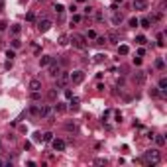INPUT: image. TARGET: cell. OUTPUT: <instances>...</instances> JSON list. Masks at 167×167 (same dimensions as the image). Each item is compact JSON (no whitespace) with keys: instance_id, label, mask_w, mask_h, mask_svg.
Wrapping results in <instances>:
<instances>
[{"instance_id":"28","label":"cell","mask_w":167,"mask_h":167,"mask_svg":"<svg viewBox=\"0 0 167 167\" xmlns=\"http://www.w3.org/2000/svg\"><path fill=\"white\" fill-rule=\"evenodd\" d=\"M51 140H53V134H51V132H45L43 134V142H51Z\"/></svg>"},{"instance_id":"44","label":"cell","mask_w":167,"mask_h":167,"mask_svg":"<svg viewBox=\"0 0 167 167\" xmlns=\"http://www.w3.org/2000/svg\"><path fill=\"white\" fill-rule=\"evenodd\" d=\"M87 37H90V39H94V37H96V33H94V32H92V30H90V32H89V35H87Z\"/></svg>"},{"instance_id":"24","label":"cell","mask_w":167,"mask_h":167,"mask_svg":"<svg viewBox=\"0 0 167 167\" xmlns=\"http://www.w3.org/2000/svg\"><path fill=\"white\" fill-rule=\"evenodd\" d=\"M39 108H41V106H32V108H30V114H32V116H39Z\"/></svg>"},{"instance_id":"20","label":"cell","mask_w":167,"mask_h":167,"mask_svg":"<svg viewBox=\"0 0 167 167\" xmlns=\"http://www.w3.org/2000/svg\"><path fill=\"white\" fill-rule=\"evenodd\" d=\"M53 10H55L57 14H63V12H65V6H63V4H59V2H57L55 6H53Z\"/></svg>"},{"instance_id":"9","label":"cell","mask_w":167,"mask_h":167,"mask_svg":"<svg viewBox=\"0 0 167 167\" xmlns=\"http://www.w3.org/2000/svg\"><path fill=\"white\" fill-rule=\"evenodd\" d=\"M51 145H53L55 151H65V147H67V144L63 140H51Z\"/></svg>"},{"instance_id":"40","label":"cell","mask_w":167,"mask_h":167,"mask_svg":"<svg viewBox=\"0 0 167 167\" xmlns=\"http://www.w3.org/2000/svg\"><path fill=\"white\" fill-rule=\"evenodd\" d=\"M26 18H28V22H33V20H35V16H33V12H30V14H28Z\"/></svg>"},{"instance_id":"17","label":"cell","mask_w":167,"mask_h":167,"mask_svg":"<svg viewBox=\"0 0 167 167\" xmlns=\"http://www.w3.org/2000/svg\"><path fill=\"white\" fill-rule=\"evenodd\" d=\"M53 110H55V112H61V114H63V112H67V106L63 104V102H57V104H55V108H53Z\"/></svg>"},{"instance_id":"33","label":"cell","mask_w":167,"mask_h":167,"mask_svg":"<svg viewBox=\"0 0 167 167\" xmlns=\"http://www.w3.org/2000/svg\"><path fill=\"white\" fill-rule=\"evenodd\" d=\"M33 136H35V138H33V140H35V142H43V134L35 132V134H33Z\"/></svg>"},{"instance_id":"38","label":"cell","mask_w":167,"mask_h":167,"mask_svg":"<svg viewBox=\"0 0 167 167\" xmlns=\"http://www.w3.org/2000/svg\"><path fill=\"white\" fill-rule=\"evenodd\" d=\"M47 98H49V100H55L57 98V92H55V90H51V92L47 94Z\"/></svg>"},{"instance_id":"27","label":"cell","mask_w":167,"mask_h":167,"mask_svg":"<svg viewBox=\"0 0 167 167\" xmlns=\"http://www.w3.org/2000/svg\"><path fill=\"white\" fill-rule=\"evenodd\" d=\"M136 43H140V45H144V43H147V39H145L144 35H138V37H136Z\"/></svg>"},{"instance_id":"22","label":"cell","mask_w":167,"mask_h":167,"mask_svg":"<svg viewBox=\"0 0 167 167\" xmlns=\"http://www.w3.org/2000/svg\"><path fill=\"white\" fill-rule=\"evenodd\" d=\"M20 45H22V41H20L18 37H14V39H12V49H20Z\"/></svg>"},{"instance_id":"35","label":"cell","mask_w":167,"mask_h":167,"mask_svg":"<svg viewBox=\"0 0 167 167\" xmlns=\"http://www.w3.org/2000/svg\"><path fill=\"white\" fill-rule=\"evenodd\" d=\"M104 57H106V55H102V53L94 55V63H100V61H104Z\"/></svg>"},{"instance_id":"23","label":"cell","mask_w":167,"mask_h":167,"mask_svg":"<svg viewBox=\"0 0 167 167\" xmlns=\"http://www.w3.org/2000/svg\"><path fill=\"white\" fill-rule=\"evenodd\" d=\"M67 43H69V35H65V33H63V35L59 37V45H67Z\"/></svg>"},{"instance_id":"15","label":"cell","mask_w":167,"mask_h":167,"mask_svg":"<svg viewBox=\"0 0 167 167\" xmlns=\"http://www.w3.org/2000/svg\"><path fill=\"white\" fill-rule=\"evenodd\" d=\"M157 89L161 90V92H165V90H167V79H165V77L159 79V87H157Z\"/></svg>"},{"instance_id":"18","label":"cell","mask_w":167,"mask_h":167,"mask_svg":"<svg viewBox=\"0 0 167 167\" xmlns=\"http://www.w3.org/2000/svg\"><path fill=\"white\" fill-rule=\"evenodd\" d=\"M30 98H32V100H35V102H37V100H41V92H39V90H32Z\"/></svg>"},{"instance_id":"43","label":"cell","mask_w":167,"mask_h":167,"mask_svg":"<svg viewBox=\"0 0 167 167\" xmlns=\"http://www.w3.org/2000/svg\"><path fill=\"white\" fill-rule=\"evenodd\" d=\"M138 55H140V57L145 55V49H144V47H140V49H138Z\"/></svg>"},{"instance_id":"30","label":"cell","mask_w":167,"mask_h":167,"mask_svg":"<svg viewBox=\"0 0 167 167\" xmlns=\"http://www.w3.org/2000/svg\"><path fill=\"white\" fill-rule=\"evenodd\" d=\"M94 165H106V159H102V157H96V159H94Z\"/></svg>"},{"instance_id":"26","label":"cell","mask_w":167,"mask_h":167,"mask_svg":"<svg viewBox=\"0 0 167 167\" xmlns=\"http://www.w3.org/2000/svg\"><path fill=\"white\" fill-rule=\"evenodd\" d=\"M155 144L157 145H165V138H163V136H155Z\"/></svg>"},{"instance_id":"16","label":"cell","mask_w":167,"mask_h":167,"mask_svg":"<svg viewBox=\"0 0 167 167\" xmlns=\"http://www.w3.org/2000/svg\"><path fill=\"white\" fill-rule=\"evenodd\" d=\"M118 53H120V55H128V53H130V47H128V45H118Z\"/></svg>"},{"instance_id":"36","label":"cell","mask_w":167,"mask_h":167,"mask_svg":"<svg viewBox=\"0 0 167 167\" xmlns=\"http://www.w3.org/2000/svg\"><path fill=\"white\" fill-rule=\"evenodd\" d=\"M94 20H96V22H102V20H104L102 12H96V14H94Z\"/></svg>"},{"instance_id":"42","label":"cell","mask_w":167,"mask_h":167,"mask_svg":"<svg viewBox=\"0 0 167 167\" xmlns=\"http://www.w3.org/2000/svg\"><path fill=\"white\" fill-rule=\"evenodd\" d=\"M85 14H87V16H90V14H92V8H90V6H87V8H85Z\"/></svg>"},{"instance_id":"10","label":"cell","mask_w":167,"mask_h":167,"mask_svg":"<svg viewBox=\"0 0 167 167\" xmlns=\"http://www.w3.org/2000/svg\"><path fill=\"white\" fill-rule=\"evenodd\" d=\"M106 41H110V43H118L120 41V37H118V33L114 32V30H108V33H106Z\"/></svg>"},{"instance_id":"12","label":"cell","mask_w":167,"mask_h":167,"mask_svg":"<svg viewBox=\"0 0 167 167\" xmlns=\"http://www.w3.org/2000/svg\"><path fill=\"white\" fill-rule=\"evenodd\" d=\"M28 87H30V90H41V81L39 79H32Z\"/></svg>"},{"instance_id":"4","label":"cell","mask_w":167,"mask_h":167,"mask_svg":"<svg viewBox=\"0 0 167 167\" xmlns=\"http://www.w3.org/2000/svg\"><path fill=\"white\" fill-rule=\"evenodd\" d=\"M61 71H63V69H61V65L57 63L55 59H53V61H51V63L47 65V73H49V77H57V75L61 73Z\"/></svg>"},{"instance_id":"41","label":"cell","mask_w":167,"mask_h":167,"mask_svg":"<svg viewBox=\"0 0 167 167\" xmlns=\"http://www.w3.org/2000/svg\"><path fill=\"white\" fill-rule=\"evenodd\" d=\"M134 65H142V59L140 57H134Z\"/></svg>"},{"instance_id":"2","label":"cell","mask_w":167,"mask_h":167,"mask_svg":"<svg viewBox=\"0 0 167 167\" xmlns=\"http://www.w3.org/2000/svg\"><path fill=\"white\" fill-rule=\"evenodd\" d=\"M69 39H71L73 47H77V49H87V39H85L83 35H79V33H73Z\"/></svg>"},{"instance_id":"5","label":"cell","mask_w":167,"mask_h":167,"mask_svg":"<svg viewBox=\"0 0 167 167\" xmlns=\"http://www.w3.org/2000/svg\"><path fill=\"white\" fill-rule=\"evenodd\" d=\"M53 106H49V104H41V108H39V116L41 118H47V120H51L53 118Z\"/></svg>"},{"instance_id":"8","label":"cell","mask_w":167,"mask_h":167,"mask_svg":"<svg viewBox=\"0 0 167 167\" xmlns=\"http://www.w3.org/2000/svg\"><path fill=\"white\" fill-rule=\"evenodd\" d=\"M132 6H134V10H147V0H134L132 2Z\"/></svg>"},{"instance_id":"19","label":"cell","mask_w":167,"mask_h":167,"mask_svg":"<svg viewBox=\"0 0 167 167\" xmlns=\"http://www.w3.org/2000/svg\"><path fill=\"white\" fill-rule=\"evenodd\" d=\"M140 24H142V28H145V30H147V28H151V22H149V18H142V20H140Z\"/></svg>"},{"instance_id":"6","label":"cell","mask_w":167,"mask_h":167,"mask_svg":"<svg viewBox=\"0 0 167 167\" xmlns=\"http://www.w3.org/2000/svg\"><path fill=\"white\" fill-rule=\"evenodd\" d=\"M55 79H57V81H55V89H63L67 83H69V75H67L65 71H61Z\"/></svg>"},{"instance_id":"25","label":"cell","mask_w":167,"mask_h":167,"mask_svg":"<svg viewBox=\"0 0 167 167\" xmlns=\"http://www.w3.org/2000/svg\"><path fill=\"white\" fill-rule=\"evenodd\" d=\"M20 32H22V28H20L18 24H14V26H12V35H18Z\"/></svg>"},{"instance_id":"32","label":"cell","mask_w":167,"mask_h":167,"mask_svg":"<svg viewBox=\"0 0 167 167\" xmlns=\"http://www.w3.org/2000/svg\"><path fill=\"white\" fill-rule=\"evenodd\" d=\"M81 22V16L79 14H73V18H71V24H79Z\"/></svg>"},{"instance_id":"31","label":"cell","mask_w":167,"mask_h":167,"mask_svg":"<svg viewBox=\"0 0 167 167\" xmlns=\"http://www.w3.org/2000/svg\"><path fill=\"white\" fill-rule=\"evenodd\" d=\"M65 130H69V132L73 130V132H75V130H77V126H75V124H71V122H67L65 124Z\"/></svg>"},{"instance_id":"37","label":"cell","mask_w":167,"mask_h":167,"mask_svg":"<svg viewBox=\"0 0 167 167\" xmlns=\"http://www.w3.org/2000/svg\"><path fill=\"white\" fill-rule=\"evenodd\" d=\"M155 67H157V69H163V67H165L163 59H157V61H155Z\"/></svg>"},{"instance_id":"46","label":"cell","mask_w":167,"mask_h":167,"mask_svg":"<svg viewBox=\"0 0 167 167\" xmlns=\"http://www.w3.org/2000/svg\"><path fill=\"white\" fill-rule=\"evenodd\" d=\"M0 165H6V161H4V159H0Z\"/></svg>"},{"instance_id":"7","label":"cell","mask_w":167,"mask_h":167,"mask_svg":"<svg viewBox=\"0 0 167 167\" xmlns=\"http://www.w3.org/2000/svg\"><path fill=\"white\" fill-rule=\"evenodd\" d=\"M69 81H71L73 85H81V83L85 81V73H83V71H73V73L69 75Z\"/></svg>"},{"instance_id":"39","label":"cell","mask_w":167,"mask_h":167,"mask_svg":"<svg viewBox=\"0 0 167 167\" xmlns=\"http://www.w3.org/2000/svg\"><path fill=\"white\" fill-rule=\"evenodd\" d=\"M6 28H8V22H4V20H2V22H0V32H2V30H6Z\"/></svg>"},{"instance_id":"45","label":"cell","mask_w":167,"mask_h":167,"mask_svg":"<svg viewBox=\"0 0 167 167\" xmlns=\"http://www.w3.org/2000/svg\"><path fill=\"white\" fill-rule=\"evenodd\" d=\"M2 8H4V0H0V10H2Z\"/></svg>"},{"instance_id":"3","label":"cell","mask_w":167,"mask_h":167,"mask_svg":"<svg viewBox=\"0 0 167 167\" xmlns=\"http://www.w3.org/2000/svg\"><path fill=\"white\" fill-rule=\"evenodd\" d=\"M35 26H37V30H39L41 33H45V32H49V30H51V26H53V22H51L49 18H39Z\"/></svg>"},{"instance_id":"14","label":"cell","mask_w":167,"mask_h":167,"mask_svg":"<svg viewBox=\"0 0 167 167\" xmlns=\"http://www.w3.org/2000/svg\"><path fill=\"white\" fill-rule=\"evenodd\" d=\"M51 61H53V57H51V55H43L41 59H39V65H41V67H47Z\"/></svg>"},{"instance_id":"34","label":"cell","mask_w":167,"mask_h":167,"mask_svg":"<svg viewBox=\"0 0 167 167\" xmlns=\"http://www.w3.org/2000/svg\"><path fill=\"white\" fill-rule=\"evenodd\" d=\"M6 57H8V59H14V57H16V53H14V49H8V51H6Z\"/></svg>"},{"instance_id":"29","label":"cell","mask_w":167,"mask_h":167,"mask_svg":"<svg viewBox=\"0 0 167 167\" xmlns=\"http://www.w3.org/2000/svg\"><path fill=\"white\" fill-rule=\"evenodd\" d=\"M130 26H132V28H136V26H140V20H138V18H130Z\"/></svg>"},{"instance_id":"11","label":"cell","mask_w":167,"mask_h":167,"mask_svg":"<svg viewBox=\"0 0 167 167\" xmlns=\"http://www.w3.org/2000/svg\"><path fill=\"white\" fill-rule=\"evenodd\" d=\"M145 77H147V75H145V71H136V73H134V81H136L138 85H144Z\"/></svg>"},{"instance_id":"21","label":"cell","mask_w":167,"mask_h":167,"mask_svg":"<svg viewBox=\"0 0 167 167\" xmlns=\"http://www.w3.org/2000/svg\"><path fill=\"white\" fill-rule=\"evenodd\" d=\"M94 39H96V41H94L96 45H104L106 43V35H98V37H94Z\"/></svg>"},{"instance_id":"13","label":"cell","mask_w":167,"mask_h":167,"mask_svg":"<svg viewBox=\"0 0 167 167\" xmlns=\"http://www.w3.org/2000/svg\"><path fill=\"white\" fill-rule=\"evenodd\" d=\"M120 22H122V14H120L118 10H114V14H112V24H114V26H118Z\"/></svg>"},{"instance_id":"1","label":"cell","mask_w":167,"mask_h":167,"mask_svg":"<svg viewBox=\"0 0 167 167\" xmlns=\"http://www.w3.org/2000/svg\"><path fill=\"white\" fill-rule=\"evenodd\" d=\"M159 159H161V153L157 151V149H147L144 153V163H147V165H155V163H159Z\"/></svg>"}]
</instances>
